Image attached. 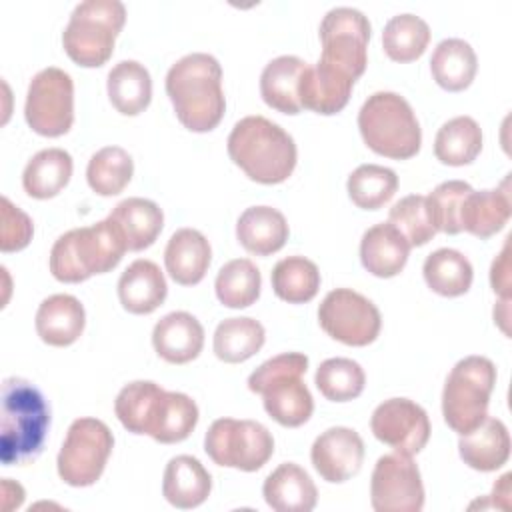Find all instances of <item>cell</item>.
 <instances>
[{
  "label": "cell",
  "instance_id": "1",
  "mask_svg": "<svg viewBox=\"0 0 512 512\" xmlns=\"http://www.w3.org/2000/svg\"><path fill=\"white\" fill-rule=\"evenodd\" d=\"M166 94L182 126L192 132L214 130L226 110L218 60L204 52L182 56L166 74Z\"/></svg>",
  "mask_w": 512,
  "mask_h": 512
},
{
  "label": "cell",
  "instance_id": "2",
  "mask_svg": "<svg viewBox=\"0 0 512 512\" xmlns=\"http://www.w3.org/2000/svg\"><path fill=\"white\" fill-rule=\"evenodd\" d=\"M50 428V408L42 392L24 378L2 382L0 458L4 466L26 464L42 448Z\"/></svg>",
  "mask_w": 512,
  "mask_h": 512
},
{
  "label": "cell",
  "instance_id": "3",
  "mask_svg": "<svg viewBox=\"0 0 512 512\" xmlns=\"http://www.w3.org/2000/svg\"><path fill=\"white\" fill-rule=\"evenodd\" d=\"M228 154L244 174L260 184L284 182L296 166L292 136L264 116L238 120L228 136Z\"/></svg>",
  "mask_w": 512,
  "mask_h": 512
},
{
  "label": "cell",
  "instance_id": "4",
  "mask_svg": "<svg viewBox=\"0 0 512 512\" xmlns=\"http://www.w3.org/2000/svg\"><path fill=\"white\" fill-rule=\"evenodd\" d=\"M126 250L120 230L106 218L62 234L50 250V272L60 282H84L94 274L116 268Z\"/></svg>",
  "mask_w": 512,
  "mask_h": 512
},
{
  "label": "cell",
  "instance_id": "5",
  "mask_svg": "<svg viewBox=\"0 0 512 512\" xmlns=\"http://www.w3.org/2000/svg\"><path fill=\"white\" fill-rule=\"evenodd\" d=\"M306 370L308 358L304 354L284 352L260 364L248 378V388L262 394L270 418L286 428H298L312 416L314 400L302 382Z\"/></svg>",
  "mask_w": 512,
  "mask_h": 512
},
{
  "label": "cell",
  "instance_id": "6",
  "mask_svg": "<svg viewBox=\"0 0 512 512\" xmlns=\"http://www.w3.org/2000/svg\"><path fill=\"white\" fill-rule=\"evenodd\" d=\"M366 146L386 158L408 160L418 154L422 130L406 98L396 92H374L358 112Z\"/></svg>",
  "mask_w": 512,
  "mask_h": 512
},
{
  "label": "cell",
  "instance_id": "7",
  "mask_svg": "<svg viewBox=\"0 0 512 512\" xmlns=\"http://www.w3.org/2000/svg\"><path fill=\"white\" fill-rule=\"evenodd\" d=\"M124 20L126 8L118 0L80 2L72 10L62 34L66 54L84 68L106 64L114 52V40Z\"/></svg>",
  "mask_w": 512,
  "mask_h": 512
},
{
  "label": "cell",
  "instance_id": "8",
  "mask_svg": "<svg viewBox=\"0 0 512 512\" xmlns=\"http://www.w3.org/2000/svg\"><path fill=\"white\" fill-rule=\"evenodd\" d=\"M496 384V366L486 356H466L450 370L442 390L446 424L462 434L472 432L488 416L490 394Z\"/></svg>",
  "mask_w": 512,
  "mask_h": 512
},
{
  "label": "cell",
  "instance_id": "9",
  "mask_svg": "<svg viewBox=\"0 0 512 512\" xmlns=\"http://www.w3.org/2000/svg\"><path fill=\"white\" fill-rule=\"evenodd\" d=\"M114 448L110 428L98 418H76L58 452L60 478L76 488L92 486L104 472Z\"/></svg>",
  "mask_w": 512,
  "mask_h": 512
},
{
  "label": "cell",
  "instance_id": "10",
  "mask_svg": "<svg viewBox=\"0 0 512 512\" xmlns=\"http://www.w3.org/2000/svg\"><path fill=\"white\" fill-rule=\"evenodd\" d=\"M204 450L218 466L254 472L270 460L274 438L260 422L218 418L206 432Z\"/></svg>",
  "mask_w": 512,
  "mask_h": 512
},
{
  "label": "cell",
  "instance_id": "11",
  "mask_svg": "<svg viewBox=\"0 0 512 512\" xmlns=\"http://www.w3.org/2000/svg\"><path fill=\"white\" fill-rule=\"evenodd\" d=\"M368 40L370 22L360 10L348 6L332 8L320 22L322 56L318 62L356 82L368 64Z\"/></svg>",
  "mask_w": 512,
  "mask_h": 512
},
{
  "label": "cell",
  "instance_id": "12",
  "mask_svg": "<svg viewBox=\"0 0 512 512\" xmlns=\"http://www.w3.org/2000/svg\"><path fill=\"white\" fill-rule=\"evenodd\" d=\"M24 116L40 136L66 134L74 122V82L70 74L56 66L40 70L30 80Z\"/></svg>",
  "mask_w": 512,
  "mask_h": 512
},
{
  "label": "cell",
  "instance_id": "13",
  "mask_svg": "<svg viewBox=\"0 0 512 512\" xmlns=\"http://www.w3.org/2000/svg\"><path fill=\"white\" fill-rule=\"evenodd\" d=\"M318 322L330 338L348 346L372 344L382 326L374 302L350 288H336L324 296L318 306Z\"/></svg>",
  "mask_w": 512,
  "mask_h": 512
},
{
  "label": "cell",
  "instance_id": "14",
  "mask_svg": "<svg viewBox=\"0 0 512 512\" xmlns=\"http://www.w3.org/2000/svg\"><path fill=\"white\" fill-rule=\"evenodd\" d=\"M370 502L376 512H420L424 508L420 470L410 456L394 452L378 458L370 480Z\"/></svg>",
  "mask_w": 512,
  "mask_h": 512
},
{
  "label": "cell",
  "instance_id": "15",
  "mask_svg": "<svg viewBox=\"0 0 512 512\" xmlns=\"http://www.w3.org/2000/svg\"><path fill=\"white\" fill-rule=\"evenodd\" d=\"M372 434L400 454H418L430 438V420L422 406L408 398H390L370 418Z\"/></svg>",
  "mask_w": 512,
  "mask_h": 512
},
{
  "label": "cell",
  "instance_id": "16",
  "mask_svg": "<svg viewBox=\"0 0 512 512\" xmlns=\"http://www.w3.org/2000/svg\"><path fill=\"white\" fill-rule=\"evenodd\" d=\"M310 458L312 466L326 482H346L362 468L364 442L356 430L334 426L314 440Z\"/></svg>",
  "mask_w": 512,
  "mask_h": 512
},
{
  "label": "cell",
  "instance_id": "17",
  "mask_svg": "<svg viewBox=\"0 0 512 512\" xmlns=\"http://www.w3.org/2000/svg\"><path fill=\"white\" fill-rule=\"evenodd\" d=\"M352 86L354 80L322 62H316L314 66H306L300 78V106L324 116L336 114L348 104Z\"/></svg>",
  "mask_w": 512,
  "mask_h": 512
},
{
  "label": "cell",
  "instance_id": "18",
  "mask_svg": "<svg viewBox=\"0 0 512 512\" xmlns=\"http://www.w3.org/2000/svg\"><path fill=\"white\" fill-rule=\"evenodd\" d=\"M152 344L160 358L170 364L194 360L204 346V328L188 312H170L152 330Z\"/></svg>",
  "mask_w": 512,
  "mask_h": 512
},
{
  "label": "cell",
  "instance_id": "19",
  "mask_svg": "<svg viewBox=\"0 0 512 512\" xmlns=\"http://www.w3.org/2000/svg\"><path fill=\"white\" fill-rule=\"evenodd\" d=\"M410 248L412 246L398 228L390 222H380L364 232L360 242V260L370 274L378 278H392L406 266Z\"/></svg>",
  "mask_w": 512,
  "mask_h": 512
},
{
  "label": "cell",
  "instance_id": "20",
  "mask_svg": "<svg viewBox=\"0 0 512 512\" xmlns=\"http://www.w3.org/2000/svg\"><path fill=\"white\" fill-rule=\"evenodd\" d=\"M210 260V242L194 228L176 230L164 250L166 270L170 278L182 286L198 284L206 276Z\"/></svg>",
  "mask_w": 512,
  "mask_h": 512
},
{
  "label": "cell",
  "instance_id": "21",
  "mask_svg": "<svg viewBox=\"0 0 512 512\" xmlns=\"http://www.w3.org/2000/svg\"><path fill=\"white\" fill-rule=\"evenodd\" d=\"M262 494L276 512H310L316 506L318 490L304 468L294 462L280 464L264 480Z\"/></svg>",
  "mask_w": 512,
  "mask_h": 512
},
{
  "label": "cell",
  "instance_id": "22",
  "mask_svg": "<svg viewBox=\"0 0 512 512\" xmlns=\"http://www.w3.org/2000/svg\"><path fill=\"white\" fill-rule=\"evenodd\" d=\"M166 294V278L152 260H134L118 280V298L132 314L154 312L164 302Z\"/></svg>",
  "mask_w": 512,
  "mask_h": 512
},
{
  "label": "cell",
  "instance_id": "23",
  "mask_svg": "<svg viewBox=\"0 0 512 512\" xmlns=\"http://www.w3.org/2000/svg\"><path fill=\"white\" fill-rule=\"evenodd\" d=\"M460 458L474 470L492 472L506 464L510 456V434L502 420L486 416L472 432L458 442Z\"/></svg>",
  "mask_w": 512,
  "mask_h": 512
},
{
  "label": "cell",
  "instance_id": "24",
  "mask_svg": "<svg viewBox=\"0 0 512 512\" xmlns=\"http://www.w3.org/2000/svg\"><path fill=\"white\" fill-rule=\"evenodd\" d=\"M506 186L508 180L502 188L468 192L460 206V228L482 240L500 232L512 214L510 192Z\"/></svg>",
  "mask_w": 512,
  "mask_h": 512
},
{
  "label": "cell",
  "instance_id": "25",
  "mask_svg": "<svg viewBox=\"0 0 512 512\" xmlns=\"http://www.w3.org/2000/svg\"><path fill=\"white\" fill-rule=\"evenodd\" d=\"M84 322V306L70 294L48 296L36 312V332L50 346L74 344L84 330Z\"/></svg>",
  "mask_w": 512,
  "mask_h": 512
},
{
  "label": "cell",
  "instance_id": "26",
  "mask_svg": "<svg viewBox=\"0 0 512 512\" xmlns=\"http://www.w3.org/2000/svg\"><path fill=\"white\" fill-rule=\"evenodd\" d=\"M212 490V478L198 458L182 454L174 456L164 470L162 494L164 498L182 510L200 506Z\"/></svg>",
  "mask_w": 512,
  "mask_h": 512
},
{
  "label": "cell",
  "instance_id": "27",
  "mask_svg": "<svg viewBox=\"0 0 512 512\" xmlns=\"http://www.w3.org/2000/svg\"><path fill=\"white\" fill-rule=\"evenodd\" d=\"M120 230L126 248L140 252L154 244L164 226V214L160 206L146 198H126L108 216Z\"/></svg>",
  "mask_w": 512,
  "mask_h": 512
},
{
  "label": "cell",
  "instance_id": "28",
  "mask_svg": "<svg viewBox=\"0 0 512 512\" xmlns=\"http://www.w3.org/2000/svg\"><path fill=\"white\" fill-rule=\"evenodd\" d=\"M238 242L256 256L278 252L288 240V222L272 206L246 208L236 222Z\"/></svg>",
  "mask_w": 512,
  "mask_h": 512
},
{
  "label": "cell",
  "instance_id": "29",
  "mask_svg": "<svg viewBox=\"0 0 512 512\" xmlns=\"http://www.w3.org/2000/svg\"><path fill=\"white\" fill-rule=\"evenodd\" d=\"M306 66L308 62L288 54L270 60L260 76L262 100L282 114H300L302 106L298 98V84Z\"/></svg>",
  "mask_w": 512,
  "mask_h": 512
},
{
  "label": "cell",
  "instance_id": "30",
  "mask_svg": "<svg viewBox=\"0 0 512 512\" xmlns=\"http://www.w3.org/2000/svg\"><path fill=\"white\" fill-rule=\"evenodd\" d=\"M106 88L112 106L124 116H136L144 112L152 98L150 72L136 60L118 62L108 72Z\"/></svg>",
  "mask_w": 512,
  "mask_h": 512
},
{
  "label": "cell",
  "instance_id": "31",
  "mask_svg": "<svg viewBox=\"0 0 512 512\" xmlns=\"http://www.w3.org/2000/svg\"><path fill=\"white\" fill-rule=\"evenodd\" d=\"M430 70L438 86L448 92H460L472 84L478 70V58L468 42L446 38L434 48Z\"/></svg>",
  "mask_w": 512,
  "mask_h": 512
},
{
  "label": "cell",
  "instance_id": "32",
  "mask_svg": "<svg viewBox=\"0 0 512 512\" xmlns=\"http://www.w3.org/2000/svg\"><path fill=\"white\" fill-rule=\"evenodd\" d=\"M164 392L166 390L152 380L126 384L114 402V412L120 424L132 434H150Z\"/></svg>",
  "mask_w": 512,
  "mask_h": 512
},
{
  "label": "cell",
  "instance_id": "33",
  "mask_svg": "<svg viewBox=\"0 0 512 512\" xmlns=\"http://www.w3.org/2000/svg\"><path fill=\"white\" fill-rule=\"evenodd\" d=\"M72 176V156L62 148H46L34 154L22 174L26 194L38 200L56 196Z\"/></svg>",
  "mask_w": 512,
  "mask_h": 512
},
{
  "label": "cell",
  "instance_id": "34",
  "mask_svg": "<svg viewBox=\"0 0 512 512\" xmlns=\"http://www.w3.org/2000/svg\"><path fill=\"white\" fill-rule=\"evenodd\" d=\"M424 280L440 296H462L472 284V264L470 260L452 248H438L426 256L422 266Z\"/></svg>",
  "mask_w": 512,
  "mask_h": 512
},
{
  "label": "cell",
  "instance_id": "35",
  "mask_svg": "<svg viewBox=\"0 0 512 512\" xmlns=\"http://www.w3.org/2000/svg\"><path fill=\"white\" fill-rule=\"evenodd\" d=\"M482 150V130L470 116H456L444 122L434 140V154L442 164L464 166L476 160Z\"/></svg>",
  "mask_w": 512,
  "mask_h": 512
},
{
  "label": "cell",
  "instance_id": "36",
  "mask_svg": "<svg viewBox=\"0 0 512 512\" xmlns=\"http://www.w3.org/2000/svg\"><path fill=\"white\" fill-rule=\"evenodd\" d=\"M264 326L248 316L226 318L214 332V354L228 364L252 358L264 344Z\"/></svg>",
  "mask_w": 512,
  "mask_h": 512
},
{
  "label": "cell",
  "instance_id": "37",
  "mask_svg": "<svg viewBox=\"0 0 512 512\" xmlns=\"http://www.w3.org/2000/svg\"><path fill=\"white\" fill-rule=\"evenodd\" d=\"M272 290L288 304L310 302L320 288L318 266L304 256L282 258L272 270Z\"/></svg>",
  "mask_w": 512,
  "mask_h": 512
},
{
  "label": "cell",
  "instance_id": "38",
  "mask_svg": "<svg viewBox=\"0 0 512 512\" xmlns=\"http://www.w3.org/2000/svg\"><path fill=\"white\" fill-rule=\"evenodd\" d=\"M196 422L198 406L190 396L182 392H164L148 436L160 444H176L192 434Z\"/></svg>",
  "mask_w": 512,
  "mask_h": 512
},
{
  "label": "cell",
  "instance_id": "39",
  "mask_svg": "<svg viewBox=\"0 0 512 512\" xmlns=\"http://www.w3.org/2000/svg\"><path fill=\"white\" fill-rule=\"evenodd\" d=\"M260 270L248 258L226 262L216 276L214 288L218 300L228 308H246L260 296Z\"/></svg>",
  "mask_w": 512,
  "mask_h": 512
},
{
  "label": "cell",
  "instance_id": "40",
  "mask_svg": "<svg viewBox=\"0 0 512 512\" xmlns=\"http://www.w3.org/2000/svg\"><path fill=\"white\" fill-rule=\"evenodd\" d=\"M430 42L428 24L414 14L392 16L382 32V46L394 62H412L420 58Z\"/></svg>",
  "mask_w": 512,
  "mask_h": 512
},
{
  "label": "cell",
  "instance_id": "41",
  "mask_svg": "<svg viewBox=\"0 0 512 512\" xmlns=\"http://www.w3.org/2000/svg\"><path fill=\"white\" fill-rule=\"evenodd\" d=\"M132 172L134 162L130 154L120 146H106L92 154L86 168V180L96 194L116 196L128 186Z\"/></svg>",
  "mask_w": 512,
  "mask_h": 512
},
{
  "label": "cell",
  "instance_id": "42",
  "mask_svg": "<svg viewBox=\"0 0 512 512\" xmlns=\"http://www.w3.org/2000/svg\"><path fill=\"white\" fill-rule=\"evenodd\" d=\"M348 196L364 210H378L398 190V176L394 170L378 164H362L348 176Z\"/></svg>",
  "mask_w": 512,
  "mask_h": 512
},
{
  "label": "cell",
  "instance_id": "43",
  "mask_svg": "<svg viewBox=\"0 0 512 512\" xmlns=\"http://www.w3.org/2000/svg\"><path fill=\"white\" fill-rule=\"evenodd\" d=\"M314 382L324 398L348 402L362 394L366 376L362 366L350 358H328L318 366Z\"/></svg>",
  "mask_w": 512,
  "mask_h": 512
},
{
  "label": "cell",
  "instance_id": "44",
  "mask_svg": "<svg viewBox=\"0 0 512 512\" xmlns=\"http://www.w3.org/2000/svg\"><path fill=\"white\" fill-rule=\"evenodd\" d=\"M388 222L402 232L410 246H424L438 232L428 196L422 194H410L396 202L390 208Z\"/></svg>",
  "mask_w": 512,
  "mask_h": 512
},
{
  "label": "cell",
  "instance_id": "45",
  "mask_svg": "<svg viewBox=\"0 0 512 512\" xmlns=\"http://www.w3.org/2000/svg\"><path fill=\"white\" fill-rule=\"evenodd\" d=\"M468 192H472V186L468 182H462V180L442 182L430 192L428 202H430L432 216H434L438 232H444V234L462 232V228H460V206H462Z\"/></svg>",
  "mask_w": 512,
  "mask_h": 512
},
{
  "label": "cell",
  "instance_id": "46",
  "mask_svg": "<svg viewBox=\"0 0 512 512\" xmlns=\"http://www.w3.org/2000/svg\"><path fill=\"white\" fill-rule=\"evenodd\" d=\"M2 252H16L28 246L32 238V220L6 196H2Z\"/></svg>",
  "mask_w": 512,
  "mask_h": 512
},
{
  "label": "cell",
  "instance_id": "47",
  "mask_svg": "<svg viewBox=\"0 0 512 512\" xmlns=\"http://www.w3.org/2000/svg\"><path fill=\"white\" fill-rule=\"evenodd\" d=\"M490 282L494 292L502 296V300H510V258H508V242L504 244L498 258H494L490 268Z\"/></svg>",
  "mask_w": 512,
  "mask_h": 512
}]
</instances>
